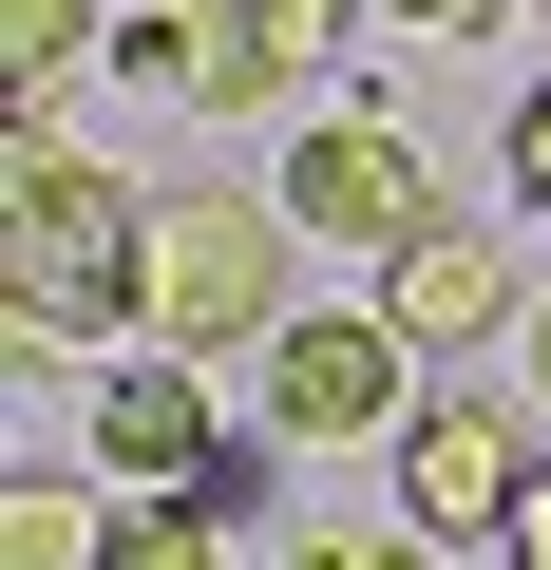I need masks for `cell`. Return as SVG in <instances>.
<instances>
[{
  "label": "cell",
  "instance_id": "obj_1",
  "mask_svg": "<svg viewBox=\"0 0 551 570\" xmlns=\"http://www.w3.org/2000/svg\"><path fill=\"white\" fill-rule=\"evenodd\" d=\"M0 324L20 362H115L152 324V190L96 153H0Z\"/></svg>",
  "mask_w": 551,
  "mask_h": 570
},
{
  "label": "cell",
  "instance_id": "obj_2",
  "mask_svg": "<svg viewBox=\"0 0 551 570\" xmlns=\"http://www.w3.org/2000/svg\"><path fill=\"white\" fill-rule=\"evenodd\" d=\"M286 190H171L152 209V343L171 362H209V343H286L305 305H286Z\"/></svg>",
  "mask_w": 551,
  "mask_h": 570
},
{
  "label": "cell",
  "instance_id": "obj_3",
  "mask_svg": "<svg viewBox=\"0 0 551 570\" xmlns=\"http://www.w3.org/2000/svg\"><path fill=\"white\" fill-rule=\"evenodd\" d=\"M419 400H437V381H419V343H400L381 305H305L286 343H266V438H286V456H362V438L400 456Z\"/></svg>",
  "mask_w": 551,
  "mask_h": 570
},
{
  "label": "cell",
  "instance_id": "obj_4",
  "mask_svg": "<svg viewBox=\"0 0 551 570\" xmlns=\"http://www.w3.org/2000/svg\"><path fill=\"white\" fill-rule=\"evenodd\" d=\"M286 228H305V247L400 266V247L437 228V153H419L381 96H343V115H305V153H286Z\"/></svg>",
  "mask_w": 551,
  "mask_h": 570
},
{
  "label": "cell",
  "instance_id": "obj_5",
  "mask_svg": "<svg viewBox=\"0 0 551 570\" xmlns=\"http://www.w3.org/2000/svg\"><path fill=\"white\" fill-rule=\"evenodd\" d=\"M532 438H513V400H419V438H400V532L419 551H513V513H532Z\"/></svg>",
  "mask_w": 551,
  "mask_h": 570
},
{
  "label": "cell",
  "instance_id": "obj_6",
  "mask_svg": "<svg viewBox=\"0 0 551 570\" xmlns=\"http://www.w3.org/2000/svg\"><path fill=\"white\" fill-rule=\"evenodd\" d=\"M115 77L171 96V115H209V134H247V115H286V96H305V58H266V39H247V0H134V20H115Z\"/></svg>",
  "mask_w": 551,
  "mask_h": 570
},
{
  "label": "cell",
  "instance_id": "obj_7",
  "mask_svg": "<svg viewBox=\"0 0 551 570\" xmlns=\"http://www.w3.org/2000/svg\"><path fill=\"white\" fill-rule=\"evenodd\" d=\"M77 456H96V494H209V456H228V419H209V362H96V400H77Z\"/></svg>",
  "mask_w": 551,
  "mask_h": 570
},
{
  "label": "cell",
  "instance_id": "obj_8",
  "mask_svg": "<svg viewBox=\"0 0 551 570\" xmlns=\"http://www.w3.org/2000/svg\"><path fill=\"white\" fill-rule=\"evenodd\" d=\"M381 324H400L419 362H456V343L532 324V285H513V247H494V228H456V209H437V228H419V247L381 266Z\"/></svg>",
  "mask_w": 551,
  "mask_h": 570
},
{
  "label": "cell",
  "instance_id": "obj_9",
  "mask_svg": "<svg viewBox=\"0 0 551 570\" xmlns=\"http://www.w3.org/2000/svg\"><path fill=\"white\" fill-rule=\"evenodd\" d=\"M96 551H115L96 475H0V570H96Z\"/></svg>",
  "mask_w": 551,
  "mask_h": 570
},
{
  "label": "cell",
  "instance_id": "obj_10",
  "mask_svg": "<svg viewBox=\"0 0 551 570\" xmlns=\"http://www.w3.org/2000/svg\"><path fill=\"white\" fill-rule=\"evenodd\" d=\"M77 58H115V20H96V0H0V96H58Z\"/></svg>",
  "mask_w": 551,
  "mask_h": 570
},
{
  "label": "cell",
  "instance_id": "obj_11",
  "mask_svg": "<svg viewBox=\"0 0 551 570\" xmlns=\"http://www.w3.org/2000/svg\"><path fill=\"white\" fill-rule=\"evenodd\" d=\"M96 570H228V532L190 513V494H115V551Z\"/></svg>",
  "mask_w": 551,
  "mask_h": 570
},
{
  "label": "cell",
  "instance_id": "obj_12",
  "mask_svg": "<svg viewBox=\"0 0 551 570\" xmlns=\"http://www.w3.org/2000/svg\"><path fill=\"white\" fill-rule=\"evenodd\" d=\"M266 494H286V438H228V456H209V494H190V513H209V532H247V513H266Z\"/></svg>",
  "mask_w": 551,
  "mask_h": 570
},
{
  "label": "cell",
  "instance_id": "obj_13",
  "mask_svg": "<svg viewBox=\"0 0 551 570\" xmlns=\"http://www.w3.org/2000/svg\"><path fill=\"white\" fill-rule=\"evenodd\" d=\"M343 20H381V0H247V39H266V58H324Z\"/></svg>",
  "mask_w": 551,
  "mask_h": 570
},
{
  "label": "cell",
  "instance_id": "obj_14",
  "mask_svg": "<svg viewBox=\"0 0 551 570\" xmlns=\"http://www.w3.org/2000/svg\"><path fill=\"white\" fill-rule=\"evenodd\" d=\"M286 570H437V551H419V532H362V551H324V532H305Z\"/></svg>",
  "mask_w": 551,
  "mask_h": 570
},
{
  "label": "cell",
  "instance_id": "obj_15",
  "mask_svg": "<svg viewBox=\"0 0 551 570\" xmlns=\"http://www.w3.org/2000/svg\"><path fill=\"white\" fill-rule=\"evenodd\" d=\"M513 190H532V209H551V77H532V96H513Z\"/></svg>",
  "mask_w": 551,
  "mask_h": 570
},
{
  "label": "cell",
  "instance_id": "obj_16",
  "mask_svg": "<svg viewBox=\"0 0 551 570\" xmlns=\"http://www.w3.org/2000/svg\"><path fill=\"white\" fill-rule=\"evenodd\" d=\"M400 39H494V0H381Z\"/></svg>",
  "mask_w": 551,
  "mask_h": 570
},
{
  "label": "cell",
  "instance_id": "obj_17",
  "mask_svg": "<svg viewBox=\"0 0 551 570\" xmlns=\"http://www.w3.org/2000/svg\"><path fill=\"white\" fill-rule=\"evenodd\" d=\"M513 570H551V475H532V513H513Z\"/></svg>",
  "mask_w": 551,
  "mask_h": 570
},
{
  "label": "cell",
  "instance_id": "obj_18",
  "mask_svg": "<svg viewBox=\"0 0 551 570\" xmlns=\"http://www.w3.org/2000/svg\"><path fill=\"white\" fill-rule=\"evenodd\" d=\"M513 343H532V400H551V285H532V324H513Z\"/></svg>",
  "mask_w": 551,
  "mask_h": 570
}]
</instances>
